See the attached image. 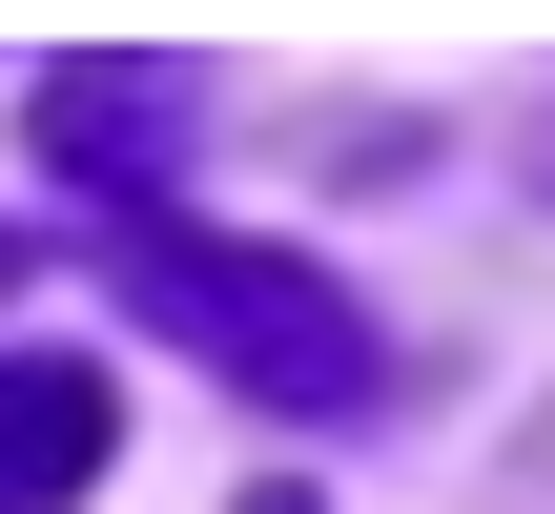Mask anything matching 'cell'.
Here are the masks:
<instances>
[{
  "label": "cell",
  "mask_w": 555,
  "mask_h": 514,
  "mask_svg": "<svg viewBox=\"0 0 555 514\" xmlns=\"http://www.w3.org/2000/svg\"><path fill=\"white\" fill-rule=\"evenodd\" d=\"M41 144H62V185L144 206L165 144H185V62H62V82H41Z\"/></svg>",
  "instance_id": "3"
},
{
  "label": "cell",
  "mask_w": 555,
  "mask_h": 514,
  "mask_svg": "<svg viewBox=\"0 0 555 514\" xmlns=\"http://www.w3.org/2000/svg\"><path fill=\"white\" fill-rule=\"evenodd\" d=\"M0 288H21V227H0Z\"/></svg>",
  "instance_id": "4"
},
{
  "label": "cell",
  "mask_w": 555,
  "mask_h": 514,
  "mask_svg": "<svg viewBox=\"0 0 555 514\" xmlns=\"http://www.w3.org/2000/svg\"><path fill=\"white\" fill-rule=\"evenodd\" d=\"M124 288L227 371V391H268V412H371L391 391V330L309 268V247H227V227H124Z\"/></svg>",
  "instance_id": "1"
},
{
  "label": "cell",
  "mask_w": 555,
  "mask_h": 514,
  "mask_svg": "<svg viewBox=\"0 0 555 514\" xmlns=\"http://www.w3.org/2000/svg\"><path fill=\"white\" fill-rule=\"evenodd\" d=\"M103 453H124V391H103L82 350H0V514L103 494Z\"/></svg>",
  "instance_id": "2"
}]
</instances>
